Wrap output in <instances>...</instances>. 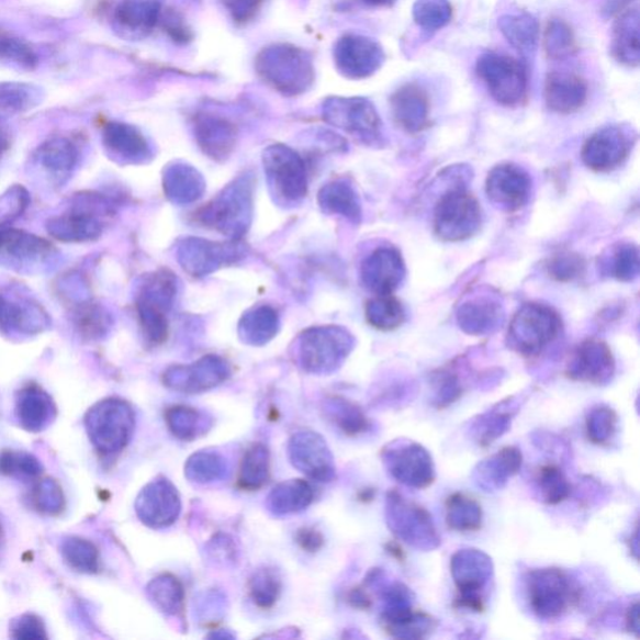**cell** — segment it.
Returning <instances> with one entry per match:
<instances>
[{
  "mask_svg": "<svg viewBox=\"0 0 640 640\" xmlns=\"http://www.w3.org/2000/svg\"><path fill=\"white\" fill-rule=\"evenodd\" d=\"M258 77L284 97L302 96L315 82V66L308 50L290 43L270 44L255 61Z\"/></svg>",
  "mask_w": 640,
  "mask_h": 640,
  "instance_id": "cell-1",
  "label": "cell"
},
{
  "mask_svg": "<svg viewBox=\"0 0 640 640\" xmlns=\"http://www.w3.org/2000/svg\"><path fill=\"white\" fill-rule=\"evenodd\" d=\"M254 212V177L243 175L225 186L218 195L194 215L204 228L218 232L229 240H240L250 228Z\"/></svg>",
  "mask_w": 640,
  "mask_h": 640,
  "instance_id": "cell-2",
  "label": "cell"
},
{
  "mask_svg": "<svg viewBox=\"0 0 640 640\" xmlns=\"http://www.w3.org/2000/svg\"><path fill=\"white\" fill-rule=\"evenodd\" d=\"M116 210L112 198L99 193H79L65 213L50 216L45 228L53 239L68 245L94 242L102 237L106 220Z\"/></svg>",
  "mask_w": 640,
  "mask_h": 640,
  "instance_id": "cell-3",
  "label": "cell"
},
{
  "mask_svg": "<svg viewBox=\"0 0 640 640\" xmlns=\"http://www.w3.org/2000/svg\"><path fill=\"white\" fill-rule=\"evenodd\" d=\"M178 278L169 269L143 276L135 293L139 326L144 338L158 346L168 338V313L178 294Z\"/></svg>",
  "mask_w": 640,
  "mask_h": 640,
  "instance_id": "cell-4",
  "label": "cell"
},
{
  "mask_svg": "<svg viewBox=\"0 0 640 640\" xmlns=\"http://www.w3.org/2000/svg\"><path fill=\"white\" fill-rule=\"evenodd\" d=\"M59 259V250L49 240L11 225H0V266L35 276L50 272Z\"/></svg>",
  "mask_w": 640,
  "mask_h": 640,
  "instance_id": "cell-5",
  "label": "cell"
},
{
  "mask_svg": "<svg viewBox=\"0 0 640 640\" xmlns=\"http://www.w3.org/2000/svg\"><path fill=\"white\" fill-rule=\"evenodd\" d=\"M261 161L269 191L278 204H300L308 194V171L300 153L284 144H272L265 149Z\"/></svg>",
  "mask_w": 640,
  "mask_h": 640,
  "instance_id": "cell-6",
  "label": "cell"
},
{
  "mask_svg": "<svg viewBox=\"0 0 640 640\" xmlns=\"http://www.w3.org/2000/svg\"><path fill=\"white\" fill-rule=\"evenodd\" d=\"M562 319L551 306L530 303L514 315L508 332V345L519 355L535 357L557 339Z\"/></svg>",
  "mask_w": 640,
  "mask_h": 640,
  "instance_id": "cell-7",
  "label": "cell"
},
{
  "mask_svg": "<svg viewBox=\"0 0 640 640\" xmlns=\"http://www.w3.org/2000/svg\"><path fill=\"white\" fill-rule=\"evenodd\" d=\"M324 121L368 146L383 142V123L374 104L362 97H330L323 102Z\"/></svg>",
  "mask_w": 640,
  "mask_h": 640,
  "instance_id": "cell-8",
  "label": "cell"
},
{
  "mask_svg": "<svg viewBox=\"0 0 640 640\" xmlns=\"http://www.w3.org/2000/svg\"><path fill=\"white\" fill-rule=\"evenodd\" d=\"M475 69L495 102L516 106L525 101L528 75L525 65L518 59L486 52L478 58Z\"/></svg>",
  "mask_w": 640,
  "mask_h": 640,
  "instance_id": "cell-9",
  "label": "cell"
},
{
  "mask_svg": "<svg viewBox=\"0 0 640 640\" xmlns=\"http://www.w3.org/2000/svg\"><path fill=\"white\" fill-rule=\"evenodd\" d=\"M355 338L339 326L306 329L299 339V356L311 372H327L337 368L353 349Z\"/></svg>",
  "mask_w": 640,
  "mask_h": 640,
  "instance_id": "cell-10",
  "label": "cell"
},
{
  "mask_svg": "<svg viewBox=\"0 0 640 640\" xmlns=\"http://www.w3.org/2000/svg\"><path fill=\"white\" fill-rule=\"evenodd\" d=\"M89 439L99 452H119L128 443L133 429L132 411L120 400L99 402L86 416Z\"/></svg>",
  "mask_w": 640,
  "mask_h": 640,
  "instance_id": "cell-11",
  "label": "cell"
},
{
  "mask_svg": "<svg viewBox=\"0 0 640 640\" xmlns=\"http://www.w3.org/2000/svg\"><path fill=\"white\" fill-rule=\"evenodd\" d=\"M481 225V205L472 193L456 188L440 198L435 212V229L440 239L459 242L471 238Z\"/></svg>",
  "mask_w": 640,
  "mask_h": 640,
  "instance_id": "cell-12",
  "label": "cell"
},
{
  "mask_svg": "<svg viewBox=\"0 0 640 640\" xmlns=\"http://www.w3.org/2000/svg\"><path fill=\"white\" fill-rule=\"evenodd\" d=\"M245 256L246 248L239 240L220 243L187 237L177 246L178 263L193 278L211 276L222 267L237 263Z\"/></svg>",
  "mask_w": 640,
  "mask_h": 640,
  "instance_id": "cell-13",
  "label": "cell"
},
{
  "mask_svg": "<svg viewBox=\"0 0 640 640\" xmlns=\"http://www.w3.org/2000/svg\"><path fill=\"white\" fill-rule=\"evenodd\" d=\"M50 327V315L33 296L20 291L0 292V335L31 338Z\"/></svg>",
  "mask_w": 640,
  "mask_h": 640,
  "instance_id": "cell-14",
  "label": "cell"
},
{
  "mask_svg": "<svg viewBox=\"0 0 640 640\" xmlns=\"http://www.w3.org/2000/svg\"><path fill=\"white\" fill-rule=\"evenodd\" d=\"M333 59L341 77L363 80L383 67L385 53L380 43L366 35L346 34L337 41Z\"/></svg>",
  "mask_w": 640,
  "mask_h": 640,
  "instance_id": "cell-15",
  "label": "cell"
},
{
  "mask_svg": "<svg viewBox=\"0 0 640 640\" xmlns=\"http://www.w3.org/2000/svg\"><path fill=\"white\" fill-rule=\"evenodd\" d=\"M529 602L542 618L561 616L576 600V591L570 579L559 570L531 572L528 579Z\"/></svg>",
  "mask_w": 640,
  "mask_h": 640,
  "instance_id": "cell-16",
  "label": "cell"
},
{
  "mask_svg": "<svg viewBox=\"0 0 640 640\" xmlns=\"http://www.w3.org/2000/svg\"><path fill=\"white\" fill-rule=\"evenodd\" d=\"M636 139V133L625 125H608L585 142L582 150L583 161L585 166L596 171L613 170L624 164Z\"/></svg>",
  "mask_w": 640,
  "mask_h": 640,
  "instance_id": "cell-17",
  "label": "cell"
},
{
  "mask_svg": "<svg viewBox=\"0 0 640 640\" xmlns=\"http://www.w3.org/2000/svg\"><path fill=\"white\" fill-rule=\"evenodd\" d=\"M77 144L67 137H53L41 144L31 158L32 169L52 187L67 184L79 166Z\"/></svg>",
  "mask_w": 640,
  "mask_h": 640,
  "instance_id": "cell-18",
  "label": "cell"
},
{
  "mask_svg": "<svg viewBox=\"0 0 640 640\" xmlns=\"http://www.w3.org/2000/svg\"><path fill=\"white\" fill-rule=\"evenodd\" d=\"M161 14V0H121L112 14V29L122 40L143 41L157 29Z\"/></svg>",
  "mask_w": 640,
  "mask_h": 640,
  "instance_id": "cell-19",
  "label": "cell"
},
{
  "mask_svg": "<svg viewBox=\"0 0 640 640\" xmlns=\"http://www.w3.org/2000/svg\"><path fill=\"white\" fill-rule=\"evenodd\" d=\"M530 193L531 179L517 165H499L486 179V195L502 211H519L528 203Z\"/></svg>",
  "mask_w": 640,
  "mask_h": 640,
  "instance_id": "cell-20",
  "label": "cell"
},
{
  "mask_svg": "<svg viewBox=\"0 0 640 640\" xmlns=\"http://www.w3.org/2000/svg\"><path fill=\"white\" fill-rule=\"evenodd\" d=\"M103 146L106 155L122 166L147 165L153 150L146 135L134 125L110 122L103 130Z\"/></svg>",
  "mask_w": 640,
  "mask_h": 640,
  "instance_id": "cell-21",
  "label": "cell"
},
{
  "mask_svg": "<svg viewBox=\"0 0 640 640\" xmlns=\"http://www.w3.org/2000/svg\"><path fill=\"white\" fill-rule=\"evenodd\" d=\"M453 575L461 597L457 599L459 606L481 611L483 600L480 592L491 575V561L481 552L468 549L454 555Z\"/></svg>",
  "mask_w": 640,
  "mask_h": 640,
  "instance_id": "cell-22",
  "label": "cell"
},
{
  "mask_svg": "<svg viewBox=\"0 0 640 640\" xmlns=\"http://www.w3.org/2000/svg\"><path fill=\"white\" fill-rule=\"evenodd\" d=\"M193 133L198 147L215 161L227 160L237 146L238 130L225 116L200 113L193 121Z\"/></svg>",
  "mask_w": 640,
  "mask_h": 640,
  "instance_id": "cell-23",
  "label": "cell"
},
{
  "mask_svg": "<svg viewBox=\"0 0 640 640\" xmlns=\"http://www.w3.org/2000/svg\"><path fill=\"white\" fill-rule=\"evenodd\" d=\"M362 282L375 295L393 294L398 290L405 276V267L400 251L380 248L373 251L360 270Z\"/></svg>",
  "mask_w": 640,
  "mask_h": 640,
  "instance_id": "cell-24",
  "label": "cell"
},
{
  "mask_svg": "<svg viewBox=\"0 0 640 640\" xmlns=\"http://www.w3.org/2000/svg\"><path fill=\"white\" fill-rule=\"evenodd\" d=\"M544 98L552 112L572 114L582 110L587 102L588 86L573 71L553 70L546 79Z\"/></svg>",
  "mask_w": 640,
  "mask_h": 640,
  "instance_id": "cell-25",
  "label": "cell"
},
{
  "mask_svg": "<svg viewBox=\"0 0 640 640\" xmlns=\"http://www.w3.org/2000/svg\"><path fill=\"white\" fill-rule=\"evenodd\" d=\"M615 372L611 351L599 340H585L575 349L568 375L573 380L603 383Z\"/></svg>",
  "mask_w": 640,
  "mask_h": 640,
  "instance_id": "cell-26",
  "label": "cell"
},
{
  "mask_svg": "<svg viewBox=\"0 0 640 640\" xmlns=\"http://www.w3.org/2000/svg\"><path fill=\"white\" fill-rule=\"evenodd\" d=\"M393 119L405 132L416 134L429 124V98L425 89L408 83L395 90L391 97Z\"/></svg>",
  "mask_w": 640,
  "mask_h": 640,
  "instance_id": "cell-27",
  "label": "cell"
},
{
  "mask_svg": "<svg viewBox=\"0 0 640 640\" xmlns=\"http://www.w3.org/2000/svg\"><path fill=\"white\" fill-rule=\"evenodd\" d=\"M205 187L201 171L184 161H175L165 168V194L173 204L188 205L201 200Z\"/></svg>",
  "mask_w": 640,
  "mask_h": 640,
  "instance_id": "cell-28",
  "label": "cell"
},
{
  "mask_svg": "<svg viewBox=\"0 0 640 640\" xmlns=\"http://www.w3.org/2000/svg\"><path fill=\"white\" fill-rule=\"evenodd\" d=\"M15 414L18 422L25 430L41 431L47 428L56 417V405L42 388L31 385L18 394Z\"/></svg>",
  "mask_w": 640,
  "mask_h": 640,
  "instance_id": "cell-29",
  "label": "cell"
},
{
  "mask_svg": "<svg viewBox=\"0 0 640 640\" xmlns=\"http://www.w3.org/2000/svg\"><path fill=\"white\" fill-rule=\"evenodd\" d=\"M610 49L621 65L637 68L640 63V15L638 8L621 13L613 26Z\"/></svg>",
  "mask_w": 640,
  "mask_h": 640,
  "instance_id": "cell-30",
  "label": "cell"
},
{
  "mask_svg": "<svg viewBox=\"0 0 640 640\" xmlns=\"http://www.w3.org/2000/svg\"><path fill=\"white\" fill-rule=\"evenodd\" d=\"M318 204L323 213L340 215L350 223L362 220V204L353 184L341 178L324 184L318 193Z\"/></svg>",
  "mask_w": 640,
  "mask_h": 640,
  "instance_id": "cell-31",
  "label": "cell"
},
{
  "mask_svg": "<svg viewBox=\"0 0 640 640\" xmlns=\"http://www.w3.org/2000/svg\"><path fill=\"white\" fill-rule=\"evenodd\" d=\"M281 328V319L273 306L259 304L251 306L238 324V335L243 343L260 347L272 340Z\"/></svg>",
  "mask_w": 640,
  "mask_h": 640,
  "instance_id": "cell-32",
  "label": "cell"
},
{
  "mask_svg": "<svg viewBox=\"0 0 640 640\" xmlns=\"http://www.w3.org/2000/svg\"><path fill=\"white\" fill-rule=\"evenodd\" d=\"M498 26L504 38L523 57H531L539 43V24L534 15L528 13H510L499 18Z\"/></svg>",
  "mask_w": 640,
  "mask_h": 640,
  "instance_id": "cell-33",
  "label": "cell"
},
{
  "mask_svg": "<svg viewBox=\"0 0 640 640\" xmlns=\"http://www.w3.org/2000/svg\"><path fill=\"white\" fill-rule=\"evenodd\" d=\"M393 473L400 482L408 485L427 486L435 480V470L425 449L407 447L395 454Z\"/></svg>",
  "mask_w": 640,
  "mask_h": 640,
  "instance_id": "cell-34",
  "label": "cell"
},
{
  "mask_svg": "<svg viewBox=\"0 0 640 640\" xmlns=\"http://www.w3.org/2000/svg\"><path fill=\"white\" fill-rule=\"evenodd\" d=\"M501 305L489 299H476L459 308L458 322L471 335H484L502 323Z\"/></svg>",
  "mask_w": 640,
  "mask_h": 640,
  "instance_id": "cell-35",
  "label": "cell"
},
{
  "mask_svg": "<svg viewBox=\"0 0 640 640\" xmlns=\"http://www.w3.org/2000/svg\"><path fill=\"white\" fill-rule=\"evenodd\" d=\"M71 321L79 335L88 340L104 338L114 324L112 314L104 306L90 301H82L75 305Z\"/></svg>",
  "mask_w": 640,
  "mask_h": 640,
  "instance_id": "cell-36",
  "label": "cell"
},
{
  "mask_svg": "<svg viewBox=\"0 0 640 640\" xmlns=\"http://www.w3.org/2000/svg\"><path fill=\"white\" fill-rule=\"evenodd\" d=\"M228 367L220 357H204L193 366L177 367L167 377L176 382H184L189 386H206L222 382L227 377Z\"/></svg>",
  "mask_w": 640,
  "mask_h": 640,
  "instance_id": "cell-37",
  "label": "cell"
},
{
  "mask_svg": "<svg viewBox=\"0 0 640 640\" xmlns=\"http://www.w3.org/2000/svg\"><path fill=\"white\" fill-rule=\"evenodd\" d=\"M41 90L25 83H0V116L29 112L41 103Z\"/></svg>",
  "mask_w": 640,
  "mask_h": 640,
  "instance_id": "cell-38",
  "label": "cell"
},
{
  "mask_svg": "<svg viewBox=\"0 0 640 640\" xmlns=\"http://www.w3.org/2000/svg\"><path fill=\"white\" fill-rule=\"evenodd\" d=\"M366 318L375 329L394 330L402 326L405 312L393 294L375 295V299L367 303Z\"/></svg>",
  "mask_w": 640,
  "mask_h": 640,
  "instance_id": "cell-39",
  "label": "cell"
},
{
  "mask_svg": "<svg viewBox=\"0 0 640 640\" xmlns=\"http://www.w3.org/2000/svg\"><path fill=\"white\" fill-rule=\"evenodd\" d=\"M0 61L32 70L38 66L40 58L29 43L0 26Z\"/></svg>",
  "mask_w": 640,
  "mask_h": 640,
  "instance_id": "cell-40",
  "label": "cell"
},
{
  "mask_svg": "<svg viewBox=\"0 0 640 640\" xmlns=\"http://www.w3.org/2000/svg\"><path fill=\"white\" fill-rule=\"evenodd\" d=\"M60 554L76 572L90 574L98 571V549L83 538L70 537L63 540Z\"/></svg>",
  "mask_w": 640,
  "mask_h": 640,
  "instance_id": "cell-41",
  "label": "cell"
},
{
  "mask_svg": "<svg viewBox=\"0 0 640 640\" xmlns=\"http://www.w3.org/2000/svg\"><path fill=\"white\" fill-rule=\"evenodd\" d=\"M452 16L453 8L449 0H416L413 5V20L426 32L443 30Z\"/></svg>",
  "mask_w": 640,
  "mask_h": 640,
  "instance_id": "cell-42",
  "label": "cell"
},
{
  "mask_svg": "<svg viewBox=\"0 0 640 640\" xmlns=\"http://www.w3.org/2000/svg\"><path fill=\"white\" fill-rule=\"evenodd\" d=\"M448 525L459 531H474L482 526V508L463 494H453L448 498Z\"/></svg>",
  "mask_w": 640,
  "mask_h": 640,
  "instance_id": "cell-43",
  "label": "cell"
},
{
  "mask_svg": "<svg viewBox=\"0 0 640 640\" xmlns=\"http://www.w3.org/2000/svg\"><path fill=\"white\" fill-rule=\"evenodd\" d=\"M544 47L548 57L552 59L572 56L576 49V43L571 25L558 18L549 22L544 33Z\"/></svg>",
  "mask_w": 640,
  "mask_h": 640,
  "instance_id": "cell-44",
  "label": "cell"
},
{
  "mask_svg": "<svg viewBox=\"0 0 640 640\" xmlns=\"http://www.w3.org/2000/svg\"><path fill=\"white\" fill-rule=\"evenodd\" d=\"M42 470L41 462L33 454L20 450H4L0 453V474L31 481L40 476Z\"/></svg>",
  "mask_w": 640,
  "mask_h": 640,
  "instance_id": "cell-45",
  "label": "cell"
},
{
  "mask_svg": "<svg viewBox=\"0 0 640 640\" xmlns=\"http://www.w3.org/2000/svg\"><path fill=\"white\" fill-rule=\"evenodd\" d=\"M31 204L30 192L23 186L14 184L0 194V225H11L24 214Z\"/></svg>",
  "mask_w": 640,
  "mask_h": 640,
  "instance_id": "cell-46",
  "label": "cell"
},
{
  "mask_svg": "<svg viewBox=\"0 0 640 640\" xmlns=\"http://www.w3.org/2000/svg\"><path fill=\"white\" fill-rule=\"evenodd\" d=\"M32 499L35 509L48 516H56L65 508V494L54 480H44L35 486Z\"/></svg>",
  "mask_w": 640,
  "mask_h": 640,
  "instance_id": "cell-47",
  "label": "cell"
},
{
  "mask_svg": "<svg viewBox=\"0 0 640 640\" xmlns=\"http://www.w3.org/2000/svg\"><path fill=\"white\" fill-rule=\"evenodd\" d=\"M538 482L544 499L549 504L562 502L570 492V485H568L565 478L554 465L543 467L539 472Z\"/></svg>",
  "mask_w": 640,
  "mask_h": 640,
  "instance_id": "cell-48",
  "label": "cell"
},
{
  "mask_svg": "<svg viewBox=\"0 0 640 640\" xmlns=\"http://www.w3.org/2000/svg\"><path fill=\"white\" fill-rule=\"evenodd\" d=\"M584 260L571 251L555 255L548 263V273L558 282H570L583 274Z\"/></svg>",
  "mask_w": 640,
  "mask_h": 640,
  "instance_id": "cell-49",
  "label": "cell"
},
{
  "mask_svg": "<svg viewBox=\"0 0 640 640\" xmlns=\"http://www.w3.org/2000/svg\"><path fill=\"white\" fill-rule=\"evenodd\" d=\"M610 272L619 281H633L639 273L637 247L630 245L619 247L613 255Z\"/></svg>",
  "mask_w": 640,
  "mask_h": 640,
  "instance_id": "cell-50",
  "label": "cell"
},
{
  "mask_svg": "<svg viewBox=\"0 0 640 640\" xmlns=\"http://www.w3.org/2000/svg\"><path fill=\"white\" fill-rule=\"evenodd\" d=\"M588 435L594 443L602 445L611 438L616 431L617 416L609 408L599 407L593 409L588 418Z\"/></svg>",
  "mask_w": 640,
  "mask_h": 640,
  "instance_id": "cell-51",
  "label": "cell"
},
{
  "mask_svg": "<svg viewBox=\"0 0 640 640\" xmlns=\"http://www.w3.org/2000/svg\"><path fill=\"white\" fill-rule=\"evenodd\" d=\"M11 630L12 638L18 640H41L48 638L42 619L33 615H24L14 619Z\"/></svg>",
  "mask_w": 640,
  "mask_h": 640,
  "instance_id": "cell-52",
  "label": "cell"
},
{
  "mask_svg": "<svg viewBox=\"0 0 640 640\" xmlns=\"http://www.w3.org/2000/svg\"><path fill=\"white\" fill-rule=\"evenodd\" d=\"M265 0H222L234 23L247 24L254 21Z\"/></svg>",
  "mask_w": 640,
  "mask_h": 640,
  "instance_id": "cell-53",
  "label": "cell"
},
{
  "mask_svg": "<svg viewBox=\"0 0 640 640\" xmlns=\"http://www.w3.org/2000/svg\"><path fill=\"white\" fill-rule=\"evenodd\" d=\"M164 23L167 34L176 43L186 44L193 38L191 29H189L184 18L179 13L168 11Z\"/></svg>",
  "mask_w": 640,
  "mask_h": 640,
  "instance_id": "cell-54",
  "label": "cell"
},
{
  "mask_svg": "<svg viewBox=\"0 0 640 640\" xmlns=\"http://www.w3.org/2000/svg\"><path fill=\"white\" fill-rule=\"evenodd\" d=\"M9 148H11V135L0 127V159L4 157Z\"/></svg>",
  "mask_w": 640,
  "mask_h": 640,
  "instance_id": "cell-55",
  "label": "cell"
},
{
  "mask_svg": "<svg viewBox=\"0 0 640 640\" xmlns=\"http://www.w3.org/2000/svg\"><path fill=\"white\" fill-rule=\"evenodd\" d=\"M362 2L369 7L386 8L395 4L396 0H362Z\"/></svg>",
  "mask_w": 640,
  "mask_h": 640,
  "instance_id": "cell-56",
  "label": "cell"
},
{
  "mask_svg": "<svg viewBox=\"0 0 640 640\" xmlns=\"http://www.w3.org/2000/svg\"><path fill=\"white\" fill-rule=\"evenodd\" d=\"M3 542H4V531H3L2 523H0V548H2Z\"/></svg>",
  "mask_w": 640,
  "mask_h": 640,
  "instance_id": "cell-57",
  "label": "cell"
}]
</instances>
